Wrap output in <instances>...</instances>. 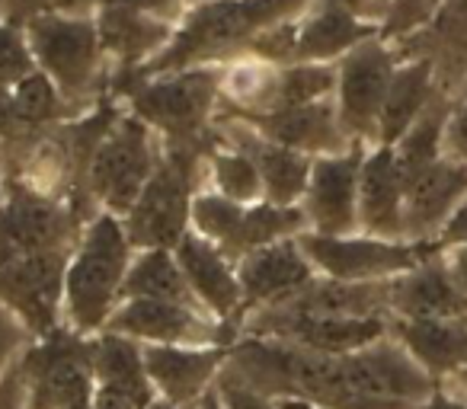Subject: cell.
<instances>
[{"label": "cell", "mask_w": 467, "mask_h": 409, "mask_svg": "<svg viewBox=\"0 0 467 409\" xmlns=\"http://www.w3.org/2000/svg\"><path fill=\"white\" fill-rule=\"evenodd\" d=\"M381 26L362 20L346 0H314L295 23V61H339Z\"/></svg>", "instance_id": "22"}, {"label": "cell", "mask_w": 467, "mask_h": 409, "mask_svg": "<svg viewBox=\"0 0 467 409\" xmlns=\"http://www.w3.org/2000/svg\"><path fill=\"white\" fill-rule=\"evenodd\" d=\"M205 144L163 141L150 179L122 215L135 250H173L192 230V201L205 186Z\"/></svg>", "instance_id": "4"}, {"label": "cell", "mask_w": 467, "mask_h": 409, "mask_svg": "<svg viewBox=\"0 0 467 409\" xmlns=\"http://www.w3.org/2000/svg\"><path fill=\"white\" fill-rule=\"evenodd\" d=\"M33 71H36V58L23 26L0 16V90L14 87L16 80H23Z\"/></svg>", "instance_id": "31"}, {"label": "cell", "mask_w": 467, "mask_h": 409, "mask_svg": "<svg viewBox=\"0 0 467 409\" xmlns=\"http://www.w3.org/2000/svg\"><path fill=\"white\" fill-rule=\"evenodd\" d=\"M7 14V0H0V16ZM4 20H7V16H4Z\"/></svg>", "instance_id": "42"}, {"label": "cell", "mask_w": 467, "mask_h": 409, "mask_svg": "<svg viewBox=\"0 0 467 409\" xmlns=\"http://www.w3.org/2000/svg\"><path fill=\"white\" fill-rule=\"evenodd\" d=\"M311 4L314 0H199L182 16L170 46L131 80L192 65H218L231 55L247 52L266 29L295 20Z\"/></svg>", "instance_id": "1"}, {"label": "cell", "mask_w": 467, "mask_h": 409, "mask_svg": "<svg viewBox=\"0 0 467 409\" xmlns=\"http://www.w3.org/2000/svg\"><path fill=\"white\" fill-rule=\"evenodd\" d=\"M237 275H241L244 288V307L250 313L260 311V307L282 304V301L305 291L317 279V269L301 247L298 234L250 250L244 260H237Z\"/></svg>", "instance_id": "16"}, {"label": "cell", "mask_w": 467, "mask_h": 409, "mask_svg": "<svg viewBox=\"0 0 467 409\" xmlns=\"http://www.w3.org/2000/svg\"><path fill=\"white\" fill-rule=\"evenodd\" d=\"M78 409H93V403H87V406H78Z\"/></svg>", "instance_id": "43"}, {"label": "cell", "mask_w": 467, "mask_h": 409, "mask_svg": "<svg viewBox=\"0 0 467 409\" xmlns=\"http://www.w3.org/2000/svg\"><path fill=\"white\" fill-rule=\"evenodd\" d=\"M439 250H448V247H458V243H467V195L461 199V205L451 211V218L445 221V228L439 230L435 237Z\"/></svg>", "instance_id": "35"}, {"label": "cell", "mask_w": 467, "mask_h": 409, "mask_svg": "<svg viewBox=\"0 0 467 409\" xmlns=\"http://www.w3.org/2000/svg\"><path fill=\"white\" fill-rule=\"evenodd\" d=\"M192 230L224 250L231 260H244L256 247L305 234L307 221L301 205H275L269 199L244 205L202 186L192 201Z\"/></svg>", "instance_id": "9"}, {"label": "cell", "mask_w": 467, "mask_h": 409, "mask_svg": "<svg viewBox=\"0 0 467 409\" xmlns=\"http://www.w3.org/2000/svg\"><path fill=\"white\" fill-rule=\"evenodd\" d=\"M87 4H90V0H61L58 7H87Z\"/></svg>", "instance_id": "41"}, {"label": "cell", "mask_w": 467, "mask_h": 409, "mask_svg": "<svg viewBox=\"0 0 467 409\" xmlns=\"http://www.w3.org/2000/svg\"><path fill=\"white\" fill-rule=\"evenodd\" d=\"M416 409H467V390L454 383H439L435 394Z\"/></svg>", "instance_id": "36"}, {"label": "cell", "mask_w": 467, "mask_h": 409, "mask_svg": "<svg viewBox=\"0 0 467 409\" xmlns=\"http://www.w3.org/2000/svg\"><path fill=\"white\" fill-rule=\"evenodd\" d=\"M36 67L55 80L67 103L93 106L112 84V67L90 7H48L23 20Z\"/></svg>", "instance_id": "3"}, {"label": "cell", "mask_w": 467, "mask_h": 409, "mask_svg": "<svg viewBox=\"0 0 467 409\" xmlns=\"http://www.w3.org/2000/svg\"><path fill=\"white\" fill-rule=\"evenodd\" d=\"M445 154L467 163V90L454 97V106L445 122Z\"/></svg>", "instance_id": "34"}, {"label": "cell", "mask_w": 467, "mask_h": 409, "mask_svg": "<svg viewBox=\"0 0 467 409\" xmlns=\"http://www.w3.org/2000/svg\"><path fill=\"white\" fill-rule=\"evenodd\" d=\"M71 250L0 256V307L29 326L33 336L61 330V298H65V269Z\"/></svg>", "instance_id": "12"}, {"label": "cell", "mask_w": 467, "mask_h": 409, "mask_svg": "<svg viewBox=\"0 0 467 409\" xmlns=\"http://www.w3.org/2000/svg\"><path fill=\"white\" fill-rule=\"evenodd\" d=\"M214 390H218V400L224 409H282L279 400H273V396L260 394V390L247 387V383H241V381H234V377H227V374L218 377Z\"/></svg>", "instance_id": "33"}, {"label": "cell", "mask_w": 467, "mask_h": 409, "mask_svg": "<svg viewBox=\"0 0 467 409\" xmlns=\"http://www.w3.org/2000/svg\"><path fill=\"white\" fill-rule=\"evenodd\" d=\"M231 345H144L154 396L173 406H199L212 394Z\"/></svg>", "instance_id": "15"}, {"label": "cell", "mask_w": 467, "mask_h": 409, "mask_svg": "<svg viewBox=\"0 0 467 409\" xmlns=\"http://www.w3.org/2000/svg\"><path fill=\"white\" fill-rule=\"evenodd\" d=\"M135 253L122 218L112 211H97L84 224L65 269L61 320L67 330L80 336H97L106 330L116 307L122 304L125 275Z\"/></svg>", "instance_id": "2"}, {"label": "cell", "mask_w": 467, "mask_h": 409, "mask_svg": "<svg viewBox=\"0 0 467 409\" xmlns=\"http://www.w3.org/2000/svg\"><path fill=\"white\" fill-rule=\"evenodd\" d=\"M93 377H97V387L125 394L138 406H148L150 400H157L148 377V364H144V345L122 336V332L103 330L93 336Z\"/></svg>", "instance_id": "25"}, {"label": "cell", "mask_w": 467, "mask_h": 409, "mask_svg": "<svg viewBox=\"0 0 467 409\" xmlns=\"http://www.w3.org/2000/svg\"><path fill=\"white\" fill-rule=\"evenodd\" d=\"M441 256H445V266H448V272H451V279L458 281V288L467 294V243L441 250Z\"/></svg>", "instance_id": "37"}, {"label": "cell", "mask_w": 467, "mask_h": 409, "mask_svg": "<svg viewBox=\"0 0 467 409\" xmlns=\"http://www.w3.org/2000/svg\"><path fill=\"white\" fill-rule=\"evenodd\" d=\"M416 39H426L439 48V52L429 55L432 61L448 55L451 61H464V67H467V0H445L439 16L410 42H416ZM403 46H407V42H403Z\"/></svg>", "instance_id": "29"}, {"label": "cell", "mask_w": 467, "mask_h": 409, "mask_svg": "<svg viewBox=\"0 0 467 409\" xmlns=\"http://www.w3.org/2000/svg\"><path fill=\"white\" fill-rule=\"evenodd\" d=\"M467 195V163L451 154H439L426 167L407 176V201H403V224L407 240H432L451 211Z\"/></svg>", "instance_id": "18"}, {"label": "cell", "mask_w": 467, "mask_h": 409, "mask_svg": "<svg viewBox=\"0 0 467 409\" xmlns=\"http://www.w3.org/2000/svg\"><path fill=\"white\" fill-rule=\"evenodd\" d=\"M365 144H352L343 154L314 157L301 211L311 234H356L358 230V176Z\"/></svg>", "instance_id": "14"}, {"label": "cell", "mask_w": 467, "mask_h": 409, "mask_svg": "<svg viewBox=\"0 0 467 409\" xmlns=\"http://www.w3.org/2000/svg\"><path fill=\"white\" fill-rule=\"evenodd\" d=\"M441 4L445 0H390V10L381 23V36L390 46H403L439 16Z\"/></svg>", "instance_id": "30"}, {"label": "cell", "mask_w": 467, "mask_h": 409, "mask_svg": "<svg viewBox=\"0 0 467 409\" xmlns=\"http://www.w3.org/2000/svg\"><path fill=\"white\" fill-rule=\"evenodd\" d=\"M390 336L439 383L467 371V320H390Z\"/></svg>", "instance_id": "23"}, {"label": "cell", "mask_w": 467, "mask_h": 409, "mask_svg": "<svg viewBox=\"0 0 467 409\" xmlns=\"http://www.w3.org/2000/svg\"><path fill=\"white\" fill-rule=\"evenodd\" d=\"M106 330L141 345H231L237 339V326L221 323L202 304L157 298H122Z\"/></svg>", "instance_id": "13"}, {"label": "cell", "mask_w": 467, "mask_h": 409, "mask_svg": "<svg viewBox=\"0 0 467 409\" xmlns=\"http://www.w3.org/2000/svg\"><path fill=\"white\" fill-rule=\"evenodd\" d=\"M279 406L282 409H324V406H317V403H311V400H301V396H282Z\"/></svg>", "instance_id": "38"}, {"label": "cell", "mask_w": 467, "mask_h": 409, "mask_svg": "<svg viewBox=\"0 0 467 409\" xmlns=\"http://www.w3.org/2000/svg\"><path fill=\"white\" fill-rule=\"evenodd\" d=\"M388 307L390 320H467V294L448 272L441 250L388 281Z\"/></svg>", "instance_id": "20"}, {"label": "cell", "mask_w": 467, "mask_h": 409, "mask_svg": "<svg viewBox=\"0 0 467 409\" xmlns=\"http://www.w3.org/2000/svg\"><path fill=\"white\" fill-rule=\"evenodd\" d=\"M333 93H337V61H288V65L279 67L275 106L269 112L317 103V99H327Z\"/></svg>", "instance_id": "28"}, {"label": "cell", "mask_w": 467, "mask_h": 409, "mask_svg": "<svg viewBox=\"0 0 467 409\" xmlns=\"http://www.w3.org/2000/svg\"><path fill=\"white\" fill-rule=\"evenodd\" d=\"M397 65H400V52L384 36H371L337 61L333 99H337L346 135L356 144L371 148L378 141V122H381Z\"/></svg>", "instance_id": "11"}, {"label": "cell", "mask_w": 467, "mask_h": 409, "mask_svg": "<svg viewBox=\"0 0 467 409\" xmlns=\"http://www.w3.org/2000/svg\"><path fill=\"white\" fill-rule=\"evenodd\" d=\"M403 201H407V176L394 148L371 144L365 150L362 176H358V230L388 240H407Z\"/></svg>", "instance_id": "19"}, {"label": "cell", "mask_w": 467, "mask_h": 409, "mask_svg": "<svg viewBox=\"0 0 467 409\" xmlns=\"http://www.w3.org/2000/svg\"><path fill=\"white\" fill-rule=\"evenodd\" d=\"M176 262H180L182 275H186L189 288L199 298V304L205 307L212 317H218L221 323L237 326L247 317L244 307V288L241 275H237V260L224 253L221 247H214L212 240L199 237L195 230H189L180 243L173 247Z\"/></svg>", "instance_id": "17"}, {"label": "cell", "mask_w": 467, "mask_h": 409, "mask_svg": "<svg viewBox=\"0 0 467 409\" xmlns=\"http://www.w3.org/2000/svg\"><path fill=\"white\" fill-rule=\"evenodd\" d=\"M301 247L311 256L317 275L339 281H384L420 266L426 256L439 253L432 240H388L375 234H301Z\"/></svg>", "instance_id": "10"}, {"label": "cell", "mask_w": 467, "mask_h": 409, "mask_svg": "<svg viewBox=\"0 0 467 409\" xmlns=\"http://www.w3.org/2000/svg\"><path fill=\"white\" fill-rule=\"evenodd\" d=\"M122 298H157V301H182L199 304L189 288L173 250H138L131 269L125 275Z\"/></svg>", "instance_id": "27"}, {"label": "cell", "mask_w": 467, "mask_h": 409, "mask_svg": "<svg viewBox=\"0 0 467 409\" xmlns=\"http://www.w3.org/2000/svg\"><path fill=\"white\" fill-rule=\"evenodd\" d=\"M33 339L36 336L20 317H14L7 307H0V381L16 368V362L23 358Z\"/></svg>", "instance_id": "32"}, {"label": "cell", "mask_w": 467, "mask_h": 409, "mask_svg": "<svg viewBox=\"0 0 467 409\" xmlns=\"http://www.w3.org/2000/svg\"><path fill=\"white\" fill-rule=\"evenodd\" d=\"M163 138L135 112H119L87 163L84 189L99 211L122 218L161 160Z\"/></svg>", "instance_id": "6"}, {"label": "cell", "mask_w": 467, "mask_h": 409, "mask_svg": "<svg viewBox=\"0 0 467 409\" xmlns=\"http://www.w3.org/2000/svg\"><path fill=\"white\" fill-rule=\"evenodd\" d=\"M244 118L260 135H266L269 141L285 144V148L301 150L307 157L343 154V150H349L356 144L346 135L343 122H339V109L333 97L317 99V103L275 109L266 112V116H244Z\"/></svg>", "instance_id": "21"}, {"label": "cell", "mask_w": 467, "mask_h": 409, "mask_svg": "<svg viewBox=\"0 0 467 409\" xmlns=\"http://www.w3.org/2000/svg\"><path fill=\"white\" fill-rule=\"evenodd\" d=\"M439 74L435 61L426 55H403L390 80L388 99H384L381 122H378L375 144H397L410 131V125L426 112V106L439 93Z\"/></svg>", "instance_id": "24"}, {"label": "cell", "mask_w": 467, "mask_h": 409, "mask_svg": "<svg viewBox=\"0 0 467 409\" xmlns=\"http://www.w3.org/2000/svg\"><path fill=\"white\" fill-rule=\"evenodd\" d=\"M144 409H195V406H173V403H163V400H150Z\"/></svg>", "instance_id": "40"}, {"label": "cell", "mask_w": 467, "mask_h": 409, "mask_svg": "<svg viewBox=\"0 0 467 409\" xmlns=\"http://www.w3.org/2000/svg\"><path fill=\"white\" fill-rule=\"evenodd\" d=\"M195 409H224V406H221V400H218V390H212V394H205V400H202Z\"/></svg>", "instance_id": "39"}, {"label": "cell", "mask_w": 467, "mask_h": 409, "mask_svg": "<svg viewBox=\"0 0 467 409\" xmlns=\"http://www.w3.org/2000/svg\"><path fill=\"white\" fill-rule=\"evenodd\" d=\"M205 186L221 192L224 199L244 201V205H254V201L266 199L254 157L244 148H237V144L224 141V138L214 131V122H212V138H208V150H205Z\"/></svg>", "instance_id": "26"}, {"label": "cell", "mask_w": 467, "mask_h": 409, "mask_svg": "<svg viewBox=\"0 0 467 409\" xmlns=\"http://www.w3.org/2000/svg\"><path fill=\"white\" fill-rule=\"evenodd\" d=\"M218 65H192L180 71L138 77L125 87L129 109L150 125L163 141L205 144L218 116Z\"/></svg>", "instance_id": "5"}, {"label": "cell", "mask_w": 467, "mask_h": 409, "mask_svg": "<svg viewBox=\"0 0 467 409\" xmlns=\"http://www.w3.org/2000/svg\"><path fill=\"white\" fill-rule=\"evenodd\" d=\"M23 381V409H78L93 403V336L61 330L36 336L16 362Z\"/></svg>", "instance_id": "8"}, {"label": "cell", "mask_w": 467, "mask_h": 409, "mask_svg": "<svg viewBox=\"0 0 467 409\" xmlns=\"http://www.w3.org/2000/svg\"><path fill=\"white\" fill-rule=\"evenodd\" d=\"M199 0H90L112 80L129 84L170 46L182 16Z\"/></svg>", "instance_id": "7"}]
</instances>
